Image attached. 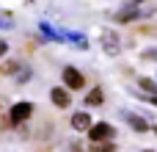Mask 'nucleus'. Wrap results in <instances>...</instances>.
<instances>
[{
	"mask_svg": "<svg viewBox=\"0 0 157 152\" xmlns=\"http://www.w3.org/2000/svg\"><path fill=\"white\" fill-rule=\"evenodd\" d=\"M116 136V130L108 125V122H99V125H91L88 127V138L94 141V144H102V141H110Z\"/></svg>",
	"mask_w": 157,
	"mask_h": 152,
	"instance_id": "1",
	"label": "nucleus"
},
{
	"mask_svg": "<svg viewBox=\"0 0 157 152\" xmlns=\"http://www.w3.org/2000/svg\"><path fill=\"white\" fill-rule=\"evenodd\" d=\"M63 83H66V89L77 91V89H83V86H86V78H83L75 66H66V69H63Z\"/></svg>",
	"mask_w": 157,
	"mask_h": 152,
	"instance_id": "2",
	"label": "nucleus"
},
{
	"mask_svg": "<svg viewBox=\"0 0 157 152\" xmlns=\"http://www.w3.org/2000/svg\"><path fill=\"white\" fill-rule=\"evenodd\" d=\"M30 114H33V105H30V102H17V105L11 108L8 119H11L14 125H22L25 119H30Z\"/></svg>",
	"mask_w": 157,
	"mask_h": 152,
	"instance_id": "3",
	"label": "nucleus"
},
{
	"mask_svg": "<svg viewBox=\"0 0 157 152\" xmlns=\"http://www.w3.org/2000/svg\"><path fill=\"white\" fill-rule=\"evenodd\" d=\"M102 47H105V53L108 55H116L119 53V47H121V42H119V36H116V30H102Z\"/></svg>",
	"mask_w": 157,
	"mask_h": 152,
	"instance_id": "4",
	"label": "nucleus"
},
{
	"mask_svg": "<svg viewBox=\"0 0 157 152\" xmlns=\"http://www.w3.org/2000/svg\"><path fill=\"white\" fill-rule=\"evenodd\" d=\"M50 97H52V102H55L58 108H69V102H72L69 91H66V89H61V86H58V89H52V91H50Z\"/></svg>",
	"mask_w": 157,
	"mask_h": 152,
	"instance_id": "5",
	"label": "nucleus"
},
{
	"mask_svg": "<svg viewBox=\"0 0 157 152\" xmlns=\"http://www.w3.org/2000/svg\"><path fill=\"white\" fill-rule=\"evenodd\" d=\"M72 127L75 130H88L91 127V116L88 114H75L72 116Z\"/></svg>",
	"mask_w": 157,
	"mask_h": 152,
	"instance_id": "6",
	"label": "nucleus"
},
{
	"mask_svg": "<svg viewBox=\"0 0 157 152\" xmlns=\"http://www.w3.org/2000/svg\"><path fill=\"white\" fill-rule=\"evenodd\" d=\"M135 17H141V11H138L135 6H127L124 11H116V19H119V22H130V19H135Z\"/></svg>",
	"mask_w": 157,
	"mask_h": 152,
	"instance_id": "7",
	"label": "nucleus"
},
{
	"mask_svg": "<svg viewBox=\"0 0 157 152\" xmlns=\"http://www.w3.org/2000/svg\"><path fill=\"white\" fill-rule=\"evenodd\" d=\"M124 116H127V122H130L132 130H138V133H146V130H149V125H146L141 116H135V114H124Z\"/></svg>",
	"mask_w": 157,
	"mask_h": 152,
	"instance_id": "8",
	"label": "nucleus"
},
{
	"mask_svg": "<svg viewBox=\"0 0 157 152\" xmlns=\"http://www.w3.org/2000/svg\"><path fill=\"white\" fill-rule=\"evenodd\" d=\"M102 89H91L88 91V97H86V105H102Z\"/></svg>",
	"mask_w": 157,
	"mask_h": 152,
	"instance_id": "9",
	"label": "nucleus"
},
{
	"mask_svg": "<svg viewBox=\"0 0 157 152\" xmlns=\"http://www.w3.org/2000/svg\"><path fill=\"white\" fill-rule=\"evenodd\" d=\"M91 152H116V147H113V141H102V144H94Z\"/></svg>",
	"mask_w": 157,
	"mask_h": 152,
	"instance_id": "10",
	"label": "nucleus"
},
{
	"mask_svg": "<svg viewBox=\"0 0 157 152\" xmlns=\"http://www.w3.org/2000/svg\"><path fill=\"white\" fill-rule=\"evenodd\" d=\"M141 89H149V91L157 94V83H152V80H141Z\"/></svg>",
	"mask_w": 157,
	"mask_h": 152,
	"instance_id": "11",
	"label": "nucleus"
},
{
	"mask_svg": "<svg viewBox=\"0 0 157 152\" xmlns=\"http://www.w3.org/2000/svg\"><path fill=\"white\" fill-rule=\"evenodd\" d=\"M144 58H146V61H157V47L146 50V53H144Z\"/></svg>",
	"mask_w": 157,
	"mask_h": 152,
	"instance_id": "12",
	"label": "nucleus"
},
{
	"mask_svg": "<svg viewBox=\"0 0 157 152\" xmlns=\"http://www.w3.org/2000/svg\"><path fill=\"white\" fill-rule=\"evenodd\" d=\"M6 50H8V44H6V42H0V55H3Z\"/></svg>",
	"mask_w": 157,
	"mask_h": 152,
	"instance_id": "13",
	"label": "nucleus"
},
{
	"mask_svg": "<svg viewBox=\"0 0 157 152\" xmlns=\"http://www.w3.org/2000/svg\"><path fill=\"white\" fill-rule=\"evenodd\" d=\"M146 100H149V102H152V105H157V94H155V97H146Z\"/></svg>",
	"mask_w": 157,
	"mask_h": 152,
	"instance_id": "14",
	"label": "nucleus"
},
{
	"mask_svg": "<svg viewBox=\"0 0 157 152\" xmlns=\"http://www.w3.org/2000/svg\"><path fill=\"white\" fill-rule=\"evenodd\" d=\"M135 3H141V0H135Z\"/></svg>",
	"mask_w": 157,
	"mask_h": 152,
	"instance_id": "15",
	"label": "nucleus"
},
{
	"mask_svg": "<svg viewBox=\"0 0 157 152\" xmlns=\"http://www.w3.org/2000/svg\"><path fill=\"white\" fill-rule=\"evenodd\" d=\"M155 133H157V127H155Z\"/></svg>",
	"mask_w": 157,
	"mask_h": 152,
	"instance_id": "16",
	"label": "nucleus"
},
{
	"mask_svg": "<svg viewBox=\"0 0 157 152\" xmlns=\"http://www.w3.org/2000/svg\"><path fill=\"white\" fill-rule=\"evenodd\" d=\"M144 152H149V150H144Z\"/></svg>",
	"mask_w": 157,
	"mask_h": 152,
	"instance_id": "17",
	"label": "nucleus"
}]
</instances>
